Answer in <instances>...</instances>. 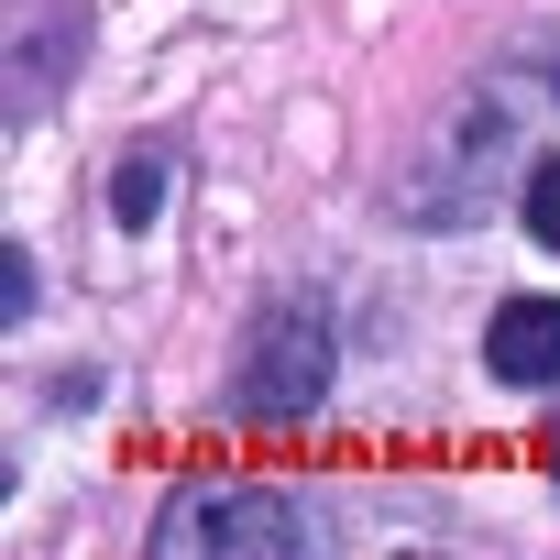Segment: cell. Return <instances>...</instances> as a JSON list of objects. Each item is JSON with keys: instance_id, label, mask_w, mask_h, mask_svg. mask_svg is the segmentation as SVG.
I'll return each mask as SVG.
<instances>
[{"instance_id": "cell-1", "label": "cell", "mask_w": 560, "mask_h": 560, "mask_svg": "<svg viewBox=\"0 0 560 560\" xmlns=\"http://www.w3.org/2000/svg\"><path fill=\"white\" fill-rule=\"evenodd\" d=\"M330 363H341V330L319 298H275L253 330H242V363H231V407L264 418V429H287L330 396Z\"/></svg>"}, {"instance_id": "cell-2", "label": "cell", "mask_w": 560, "mask_h": 560, "mask_svg": "<svg viewBox=\"0 0 560 560\" xmlns=\"http://www.w3.org/2000/svg\"><path fill=\"white\" fill-rule=\"evenodd\" d=\"M298 505L275 494V483H187L165 516H154V549L165 560H264V549H298Z\"/></svg>"}, {"instance_id": "cell-3", "label": "cell", "mask_w": 560, "mask_h": 560, "mask_svg": "<svg viewBox=\"0 0 560 560\" xmlns=\"http://www.w3.org/2000/svg\"><path fill=\"white\" fill-rule=\"evenodd\" d=\"M483 363L505 385H560V298H505L483 330Z\"/></svg>"}, {"instance_id": "cell-4", "label": "cell", "mask_w": 560, "mask_h": 560, "mask_svg": "<svg viewBox=\"0 0 560 560\" xmlns=\"http://www.w3.org/2000/svg\"><path fill=\"white\" fill-rule=\"evenodd\" d=\"M12 12H23V89H12V100L34 110V100L56 89V56H67L56 34H78V0H12Z\"/></svg>"}, {"instance_id": "cell-5", "label": "cell", "mask_w": 560, "mask_h": 560, "mask_svg": "<svg viewBox=\"0 0 560 560\" xmlns=\"http://www.w3.org/2000/svg\"><path fill=\"white\" fill-rule=\"evenodd\" d=\"M110 209H121V220H132V231H143V220H154V209H165V154H132V165H121V176H110Z\"/></svg>"}, {"instance_id": "cell-6", "label": "cell", "mask_w": 560, "mask_h": 560, "mask_svg": "<svg viewBox=\"0 0 560 560\" xmlns=\"http://www.w3.org/2000/svg\"><path fill=\"white\" fill-rule=\"evenodd\" d=\"M527 231L560 253V154H538V165H527Z\"/></svg>"}, {"instance_id": "cell-7", "label": "cell", "mask_w": 560, "mask_h": 560, "mask_svg": "<svg viewBox=\"0 0 560 560\" xmlns=\"http://www.w3.org/2000/svg\"><path fill=\"white\" fill-rule=\"evenodd\" d=\"M34 308V253L12 242V253H0V319H23Z\"/></svg>"}]
</instances>
